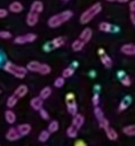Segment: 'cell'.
<instances>
[{"instance_id": "6da1fadb", "label": "cell", "mask_w": 135, "mask_h": 146, "mask_svg": "<svg viewBox=\"0 0 135 146\" xmlns=\"http://www.w3.org/2000/svg\"><path fill=\"white\" fill-rule=\"evenodd\" d=\"M73 13L71 10H66L63 11L59 14L52 16L50 19L48 20V25L50 28H58L59 26L63 25L64 23H66L67 21H69L71 17H73Z\"/></svg>"}, {"instance_id": "7a4b0ae2", "label": "cell", "mask_w": 135, "mask_h": 146, "mask_svg": "<svg viewBox=\"0 0 135 146\" xmlns=\"http://www.w3.org/2000/svg\"><path fill=\"white\" fill-rule=\"evenodd\" d=\"M101 9H102V6L99 2L95 3L93 5H91L89 9H87L81 14V17H79V22H81V24H87L89 21H91L97 14L101 13Z\"/></svg>"}, {"instance_id": "3957f363", "label": "cell", "mask_w": 135, "mask_h": 146, "mask_svg": "<svg viewBox=\"0 0 135 146\" xmlns=\"http://www.w3.org/2000/svg\"><path fill=\"white\" fill-rule=\"evenodd\" d=\"M3 69L4 71L13 75L17 79H24L25 76L27 75V69L26 68L21 67V66H17L15 64L11 63V62H6Z\"/></svg>"}, {"instance_id": "277c9868", "label": "cell", "mask_w": 135, "mask_h": 146, "mask_svg": "<svg viewBox=\"0 0 135 146\" xmlns=\"http://www.w3.org/2000/svg\"><path fill=\"white\" fill-rule=\"evenodd\" d=\"M37 39V36L33 33H28L25 35H21V36H18L15 38L14 43L15 44H27V43H33L35 40Z\"/></svg>"}, {"instance_id": "5b68a950", "label": "cell", "mask_w": 135, "mask_h": 146, "mask_svg": "<svg viewBox=\"0 0 135 146\" xmlns=\"http://www.w3.org/2000/svg\"><path fill=\"white\" fill-rule=\"evenodd\" d=\"M39 15H40V14L30 10L27 15V18H26V23H27V25H29L30 27H33V26L37 25V23H38V21H39Z\"/></svg>"}, {"instance_id": "8992f818", "label": "cell", "mask_w": 135, "mask_h": 146, "mask_svg": "<svg viewBox=\"0 0 135 146\" xmlns=\"http://www.w3.org/2000/svg\"><path fill=\"white\" fill-rule=\"evenodd\" d=\"M20 137H21V135L18 132L17 128H14V127H11L6 133V138L9 141H17Z\"/></svg>"}, {"instance_id": "52a82bcc", "label": "cell", "mask_w": 135, "mask_h": 146, "mask_svg": "<svg viewBox=\"0 0 135 146\" xmlns=\"http://www.w3.org/2000/svg\"><path fill=\"white\" fill-rule=\"evenodd\" d=\"M83 123H85V116H83V114L77 113V114H75V115H73L71 125H73L75 128L81 129V126L83 125Z\"/></svg>"}, {"instance_id": "ba28073f", "label": "cell", "mask_w": 135, "mask_h": 146, "mask_svg": "<svg viewBox=\"0 0 135 146\" xmlns=\"http://www.w3.org/2000/svg\"><path fill=\"white\" fill-rule=\"evenodd\" d=\"M91 37H93V30L89 27L85 28V29L83 30V32H81V34L79 35V39H81L85 44V43H89V41H91Z\"/></svg>"}, {"instance_id": "9c48e42d", "label": "cell", "mask_w": 135, "mask_h": 146, "mask_svg": "<svg viewBox=\"0 0 135 146\" xmlns=\"http://www.w3.org/2000/svg\"><path fill=\"white\" fill-rule=\"evenodd\" d=\"M132 102V98L130 96H126L122 98V100L120 102L119 104V106H118V110L119 111H122V110H125L128 108V106L131 104Z\"/></svg>"}, {"instance_id": "30bf717a", "label": "cell", "mask_w": 135, "mask_h": 146, "mask_svg": "<svg viewBox=\"0 0 135 146\" xmlns=\"http://www.w3.org/2000/svg\"><path fill=\"white\" fill-rule=\"evenodd\" d=\"M121 52L127 56H134L135 55V46L134 44H125L121 47Z\"/></svg>"}, {"instance_id": "8fae6325", "label": "cell", "mask_w": 135, "mask_h": 146, "mask_svg": "<svg viewBox=\"0 0 135 146\" xmlns=\"http://www.w3.org/2000/svg\"><path fill=\"white\" fill-rule=\"evenodd\" d=\"M31 125L28 124V123H22V124H20L19 126L17 127V130L18 132L20 133V135L21 136H25V135H28L30 132H31Z\"/></svg>"}, {"instance_id": "7c38bea8", "label": "cell", "mask_w": 135, "mask_h": 146, "mask_svg": "<svg viewBox=\"0 0 135 146\" xmlns=\"http://www.w3.org/2000/svg\"><path fill=\"white\" fill-rule=\"evenodd\" d=\"M43 98H41L40 96H37L31 100L30 102V106H32V108L35 110H40L43 108Z\"/></svg>"}, {"instance_id": "4fadbf2b", "label": "cell", "mask_w": 135, "mask_h": 146, "mask_svg": "<svg viewBox=\"0 0 135 146\" xmlns=\"http://www.w3.org/2000/svg\"><path fill=\"white\" fill-rule=\"evenodd\" d=\"M67 102V106H68V111L71 114V115H75L77 113V106L75 100H66Z\"/></svg>"}, {"instance_id": "5bb4252c", "label": "cell", "mask_w": 135, "mask_h": 146, "mask_svg": "<svg viewBox=\"0 0 135 146\" xmlns=\"http://www.w3.org/2000/svg\"><path fill=\"white\" fill-rule=\"evenodd\" d=\"M30 10L40 14L41 12H43V10H44V4H43V2L40 1V0H36V1H34L33 3H32Z\"/></svg>"}, {"instance_id": "9a60e30c", "label": "cell", "mask_w": 135, "mask_h": 146, "mask_svg": "<svg viewBox=\"0 0 135 146\" xmlns=\"http://www.w3.org/2000/svg\"><path fill=\"white\" fill-rule=\"evenodd\" d=\"M23 5L19 1H14L9 5V10L13 13H20V12L23 11Z\"/></svg>"}, {"instance_id": "2e32d148", "label": "cell", "mask_w": 135, "mask_h": 146, "mask_svg": "<svg viewBox=\"0 0 135 146\" xmlns=\"http://www.w3.org/2000/svg\"><path fill=\"white\" fill-rule=\"evenodd\" d=\"M27 92H28L27 86L21 85V86H19V87H18L15 90V92H14V94H15V96H17L18 98H24V96L27 94Z\"/></svg>"}, {"instance_id": "e0dca14e", "label": "cell", "mask_w": 135, "mask_h": 146, "mask_svg": "<svg viewBox=\"0 0 135 146\" xmlns=\"http://www.w3.org/2000/svg\"><path fill=\"white\" fill-rule=\"evenodd\" d=\"M105 130V133H106V136L109 140H112V141H115L116 139L118 138V134L116 132V130L114 128H111V127L108 126L107 128L104 129Z\"/></svg>"}, {"instance_id": "ac0fdd59", "label": "cell", "mask_w": 135, "mask_h": 146, "mask_svg": "<svg viewBox=\"0 0 135 146\" xmlns=\"http://www.w3.org/2000/svg\"><path fill=\"white\" fill-rule=\"evenodd\" d=\"M101 61L102 63V65L104 66L105 68H107V69H110V68L112 67V60L111 58H110L108 55L106 54H102L101 57Z\"/></svg>"}, {"instance_id": "d6986e66", "label": "cell", "mask_w": 135, "mask_h": 146, "mask_svg": "<svg viewBox=\"0 0 135 146\" xmlns=\"http://www.w3.org/2000/svg\"><path fill=\"white\" fill-rule=\"evenodd\" d=\"M5 119L8 123L10 124H13L14 122L16 121V115L11 110H8L5 111Z\"/></svg>"}, {"instance_id": "ffe728a7", "label": "cell", "mask_w": 135, "mask_h": 146, "mask_svg": "<svg viewBox=\"0 0 135 146\" xmlns=\"http://www.w3.org/2000/svg\"><path fill=\"white\" fill-rule=\"evenodd\" d=\"M65 40H66V38L63 36H60V37H57V38H55L54 40L52 41V45H53V48H60V47H62L63 45L65 44Z\"/></svg>"}, {"instance_id": "44dd1931", "label": "cell", "mask_w": 135, "mask_h": 146, "mask_svg": "<svg viewBox=\"0 0 135 146\" xmlns=\"http://www.w3.org/2000/svg\"><path fill=\"white\" fill-rule=\"evenodd\" d=\"M83 46H85V43L81 40V39H77L75 42L71 44V48L75 52H79L83 49Z\"/></svg>"}, {"instance_id": "7402d4cb", "label": "cell", "mask_w": 135, "mask_h": 146, "mask_svg": "<svg viewBox=\"0 0 135 146\" xmlns=\"http://www.w3.org/2000/svg\"><path fill=\"white\" fill-rule=\"evenodd\" d=\"M40 65H41V63H39L38 61H32V62H30V63L28 64L26 69H27V71L37 72V73H38L39 68H40Z\"/></svg>"}, {"instance_id": "603a6c76", "label": "cell", "mask_w": 135, "mask_h": 146, "mask_svg": "<svg viewBox=\"0 0 135 146\" xmlns=\"http://www.w3.org/2000/svg\"><path fill=\"white\" fill-rule=\"evenodd\" d=\"M123 133L127 136H134L135 135V125L131 124V125H127V126L123 127L122 129Z\"/></svg>"}, {"instance_id": "cb8c5ba5", "label": "cell", "mask_w": 135, "mask_h": 146, "mask_svg": "<svg viewBox=\"0 0 135 146\" xmlns=\"http://www.w3.org/2000/svg\"><path fill=\"white\" fill-rule=\"evenodd\" d=\"M39 74L41 75H49L51 73V67L47 64H41L40 65V68H39V71H38Z\"/></svg>"}, {"instance_id": "d4e9b609", "label": "cell", "mask_w": 135, "mask_h": 146, "mask_svg": "<svg viewBox=\"0 0 135 146\" xmlns=\"http://www.w3.org/2000/svg\"><path fill=\"white\" fill-rule=\"evenodd\" d=\"M18 100H19V98H18L17 96H16L15 94H13L11 96H9V98H8V100H7V106L9 108H14V106L17 104Z\"/></svg>"}, {"instance_id": "484cf974", "label": "cell", "mask_w": 135, "mask_h": 146, "mask_svg": "<svg viewBox=\"0 0 135 146\" xmlns=\"http://www.w3.org/2000/svg\"><path fill=\"white\" fill-rule=\"evenodd\" d=\"M99 30L102 31V32H105V33H108V32H111L112 30V25L108 22H101L99 26Z\"/></svg>"}, {"instance_id": "4316f807", "label": "cell", "mask_w": 135, "mask_h": 146, "mask_svg": "<svg viewBox=\"0 0 135 146\" xmlns=\"http://www.w3.org/2000/svg\"><path fill=\"white\" fill-rule=\"evenodd\" d=\"M51 94H52V88L50 87H45L40 92V98H43V100H46L51 96Z\"/></svg>"}, {"instance_id": "83f0119b", "label": "cell", "mask_w": 135, "mask_h": 146, "mask_svg": "<svg viewBox=\"0 0 135 146\" xmlns=\"http://www.w3.org/2000/svg\"><path fill=\"white\" fill-rule=\"evenodd\" d=\"M59 130V122L57 120H53L48 126V131L50 133H55Z\"/></svg>"}, {"instance_id": "f1b7e54d", "label": "cell", "mask_w": 135, "mask_h": 146, "mask_svg": "<svg viewBox=\"0 0 135 146\" xmlns=\"http://www.w3.org/2000/svg\"><path fill=\"white\" fill-rule=\"evenodd\" d=\"M77 131H79V129L75 128L73 125H71L67 129V135L69 137H71V138H75V137L77 136Z\"/></svg>"}, {"instance_id": "f546056e", "label": "cell", "mask_w": 135, "mask_h": 146, "mask_svg": "<svg viewBox=\"0 0 135 146\" xmlns=\"http://www.w3.org/2000/svg\"><path fill=\"white\" fill-rule=\"evenodd\" d=\"M50 137V132L48 130H43L41 131V133L39 134V141L41 142H46Z\"/></svg>"}, {"instance_id": "4dcf8cb0", "label": "cell", "mask_w": 135, "mask_h": 146, "mask_svg": "<svg viewBox=\"0 0 135 146\" xmlns=\"http://www.w3.org/2000/svg\"><path fill=\"white\" fill-rule=\"evenodd\" d=\"M75 74V70L73 69V68H67V69H65L64 71H63V78H71V76Z\"/></svg>"}, {"instance_id": "1f68e13d", "label": "cell", "mask_w": 135, "mask_h": 146, "mask_svg": "<svg viewBox=\"0 0 135 146\" xmlns=\"http://www.w3.org/2000/svg\"><path fill=\"white\" fill-rule=\"evenodd\" d=\"M95 117L97 118V120H101L102 118L104 117V113H103V111H102V110L101 108H99V106H95Z\"/></svg>"}, {"instance_id": "d6a6232c", "label": "cell", "mask_w": 135, "mask_h": 146, "mask_svg": "<svg viewBox=\"0 0 135 146\" xmlns=\"http://www.w3.org/2000/svg\"><path fill=\"white\" fill-rule=\"evenodd\" d=\"M55 87L56 88H63L65 85V78L61 77V78H58V79H56V81H55Z\"/></svg>"}, {"instance_id": "836d02e7", "label": "cell", "mask_w": 135, "mask_h": 146, "mask_svg": "<svg viewBox=\"0 0 135 146\" xmlns=\"http://www.w3.org/2000/svg\"><path fill=\"white\" fill-rule=\"evenodd\" d=\"M121 84L124 86V87H130L131 86V80L128 76L124 75L123 78H121Z\"/></svg>"}, {"instance_id": "e575fe53", "label": "cell", "mask_w": 135, "mask_h": 146, "mask_svg": "<svg viewBox=\"0 0 135 146\" xmlns=\"http://www.w3.org/2000/svg\"><path fill=\"white\" fill-rule=\"evenodd\" d=\"M99 127L102 129H105L109 126V121H108L105 117H103V118H102L101 120H99Z\"/></svg>"}, {"instance_id": "d590c367", "label": "cell", "mask_w": 135, "mask_h": 146, "mask_svg": "<svg viewBox=\"0 0 135 146\" xmlns=\"http://www.w3.org/2000/svg\"><path fill=\"white\" fill-rule=\"evenodd\" d=\"M39 112H40L41 117H42L43 119H45V120H48V119L50 118V116H49V113H48V111H47V110L41 108V110H39Z\"/></svg>"}, {"instance_id": "8d00e7d4", "label": "cell", "mask_w": 135, "mask_h": 146, "mask_svg": "<svg viewBox=\"0 0 135 146\" xmlns=\"http://www.w3.org/2000/svg\"><path fill=\"white\" fill-rule=\"evenodd\" d=\"M11 33L8 32V31H0V38L3 39H9L11 38Z\"/></svg>"}, {"instance_id": "74e56055", "label": "cell", "mask_w": 135, "mask_h": 146, "mask_svg": "<svg viewBox=\"0 0 135 146\" xmlns=\"http://www.w3.org/2000/svg\"><path fill=\"white\" fill-rule=\"evenodd\" d=\"M99 94L95 92L93 96V104L95 106H99Z\"/></svg>"}, {"instance_id": "f35d334b", "label": "cell", "mask_w": 135, "mask_h": 146, "mask_svg": "<svg viewBox=\"0 0 135 146\" xmlns=\"http://www.w3.org/2000/svg\"><path fill=\"white\" fill-rule=\"evenodd\" d=\"M8 12L6 9H3V8H0V18H5L7 16Z\"/></svg>"}, {"instance_id": "ab89813d", "label": "cell", "mask_w": 135, "mask_h": 146, "mask_svg": "<svg viewBox=\"0 0 135 146\" xmlns=\"http://www.w3.org/2000/svg\"><path fill=\"white\" fill-rule=\"evenodd\" d=\"M75 100V96L73 92H69L66 96V100Z\"/></svg>"}, {"instance_id": "60d3db41", "label": "cell", "mask_w": 135, "mask_h": 146, "mask_svg": "<svg viewBox=\"0 0 135 146\" xmlns=\"http://www.w3.org/2000/svg\"><path fill=\"white\" fill-rule=\"evenodd\" d=\"M73 146H87V143L83 140H77L75 142V144H73Z\"/></svg>"}, {"instance_id": "b9f144b4", "label": "cell", "mask_w": 135, "mask_h": 146, "mask_svg": "<svg viewBox=\"0 0 135 146\" xmlns=\"http://www.w3.org/2000/svg\"><path fill=\"white\" fill-rule=\"evenodd\" d=\"M129 9H130V12H135V1L134 0H132V1L129 3Z\"/></svg>"}, {"instance_id": "7bdbcfd3", "label": "cell", "mask_w": 135, "mask_h": 146, "mask_svg": "<svg viewBox=\"0 0 135 146\" xmlns=\"http://www.w3.org/2000/svg\"><path fill=\"white\" fill-rule=\"evenodd\" d=\"M130 20L132 25H135V12H130Z\"/></svg>"}, {"instance_id": "ee69618b", "label": "cell", "mask_w": 135, "mask_h": 146, "mask_svg": "<svg viewBox=\"0 0 135 146\" xmlns=\"http://www.w3.org/2000/svg\"><path fill=\"white\" fill-rule=\"evenodd\" d=\"M108 2H118V3H126L128 2L129 0H106Z\"/></svg>"}, {"instance_id": "f6af8a7d", "label": "cell", "mask_w": 135, "mask_h": 146, "mask_svg": "<svg viewBox=\"0 0 135 146\" xmlns=\"http://www.w3.org/2000/svg\"><path fill=\"white\" fill-rule=\"evenodd\" d=\"M122 76H124V72H118V77L122 78Z\"/></svg>"}, {"instance_id": "bcb514c9", "label": "cell", "mask_w": 135, "mask_h": 146, "mask_svg": "<svg viewBox=\"0 0 135 146\" xmlns=\"http://www.w3.org/2000/svg\"><path fill=\"white\" fill-rule=\"evenodd\" d=\"M103 52H104V51L103 50H102V49H101V50H99V55H102V54H103Z\"/></svg>"}, {"instance_id": "7dc6e473", "label": "cell", "mask_w": 135, "mask_h": 146, "mask_svg": "<svg viewBox=\"0 0 135 146\" xmlns=\"http://www.w3.org/2000/svg\"><path fill=\"white\" fill-rule=\"evenodd\" d=\"M63 1H69V0H63Z\"/></svg>"}, {"instance_id": "c3c4849f", "label": "cell", "mask_w": 135, "mask_h": 146, "mask_svg": "<svg viewBox=\"0 0 135 146\" xmlns=\"http://www.w3.org/2000/svg\"><path fill=\"white\" fill-rule=\"evenodd\" d=\"M0 94H1V90H0Z\"/></svg>"}]
</instances>
